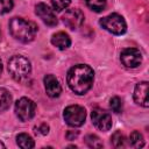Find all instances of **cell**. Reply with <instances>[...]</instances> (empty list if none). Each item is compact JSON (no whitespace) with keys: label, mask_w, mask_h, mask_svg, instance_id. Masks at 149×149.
I'll return each instance as SVG.
<instances>
[{"label":"cell","mask_w":149,"mask_h":149,"mask_svg":"<svg viewBox=\"0 0 149 149\" xmlns=\"http://www.w3.org/2000/svg\"><path fill=\"white\" fill-rule=\"evenodd\" d=\"M94 72L86 64H77L68 72V85L77 94H85L93 84Z\"/></svg>","instance_id":"cell-1"},{"label":"cell","mask_w":149,"mask_h":149,"mask_svg":"<svg viewBox=\"0 0 149 149\" xmlns=\"http://www.w3.org/2000/svg\"><path fill=\"white\" fill-rule=\"evenodd\" d=\"M9 30L13 37L23 43H28L35 38L37 28L31 21L22 17H13L9 21Z\"/></svg>","instance_id":"cell-2"},{"label":"cell","mask_w":149,"mask_h":149,"mask_svg":"<svg viewBox=\"0 0 149 149\" xmlns=\"http://www.w3.org/2000/svg\"><path fill=\"white\" fill-rule=\"evenodd\" d=\"M8 71L15 80H23L30 74V62L23 56H13L8 61Z\"/></svg>","instance_id":"cell-3"},{"label":"cell","mask_w":149,"mask_h":149,"mask_svg":"<svg viewBox=\"0 0 149 149\" xmlns=\"http://www.w3.org/2000/svg\"><path fill=\"white\" fill-rule=\"evenodd\" d=\"M100 24L102 26L104 29H106L107 31H109L114 35H121V34L126 33V30H127V24H126L125 19L116 13H112V14L102 17L100 20Z\"/></svg>","instance_id":"cell-4"},{"label":"cell","mask_w":149,"mask_h":149,"mask_svg":"<svg viewBox=\"0 0 149 149\" xmlns=\"http://www.w3.org/2000/svg\"><path fill=\"white\" fill-rule=\"evenodd\" d=\"M64 120L71 127H80L86 119V111L79 105H71L64 109Z\"/></svg>","instance_id":"cell-5"},{"label":"cell","mask_w":149,"mask_h":149,"mask_svg":"<svg viewBox=\"0 0 149 149\" xmlns=\"http://www.w3.org/2000/svg\"><path fill=\"white\" fill-rule=\"evenodd\" d=\"M36 105L31 99L21 98L15 102V113L21 121H28L35 115Z\"/></svg>","instance_id":"cell-6"},{"label":"cell","mask_w":149,"mask_h":149,"mask_svg":"<svg viewBox=\"0 0 149 149\" xmlns=\"http://www.w3.org/2000/svg\"><path fill=\"white\" fill-rule=\"evenodd\" d=\"M91 119L93 125L102 132H107L112 127V116L108 112L101 109V108H94L91 114Z\"/></svg>","instance_id":"cell-7"},{"label":"cell","mask_w":149,"mask_h":149,"mask_svg":"<svg viewBox=\"0 0 149 149\" xmlns=\"http://www.w3.org/2000/svg\"><path fill=\"white\" fill-rule=\"evenodd\" d=\"M120 59L126 68H137L142 62V55L135 48H127L121 51Z\"/></svg>","instance_id":"cell-8"},{"label":"cell","mask_w":149,"mask_h":149,"mask_svg":"<svg viewBox=\"0 0 149 149\" xmlns=\"http://www.w3.org/2000/svg\"><path fill=\"white\" fill-rule=\"evenodd\" d=\"M63 22L68 28L76 30L81 27V24L84 22V14L81 10H79L77 8L68 9L65 12V14L63 15Z\"/></svg>","instance_id":"cell-9"},{"label":"cell","mask_w":149,"mask_h":149,"mask_svg":"<svg viewBox=\"0 0 149 149\" xmlns=\"http://www.w3.org/2000/svg\"><path fill=\"white\" fill-rule=\"evenodd\" d=\"M36 14L38 15V17L48 26L52 27V26H56L57 24V17L54 13V10L45 3L41 2V3H37L36 5Z\"/></svg>","instance_id":"cell-10"},{"label":"cell","mask_w":149,"mask_h":149,"mask_svg":"<svg viewBox=\"0 0 149 149\" xmlns=\"http://www.w3.org/2000/svg\"><path fill=\"white\" fill-rule=\"evenodd\" d=\"M148 88L149 85L147 81H141L136 84L135 90H134V100L137 105L142 107H148L149 101H148Z\"/></svg>","instance_id":"cell-11"},{"label":"cell","mask_w":149,"mask_h":149,"mask_svg":"<svg viewBox=\"0 0 149 149\" xmlns=\"http://www.w3.org/2000/svg\"><path fill=\"white\" fill-rule=\"evenodd\" d=\"M44 87L47 94L51 98H57L62 92V87L58 79L52 74H47L44 77Z\"/></svg>","instance_id":"cell-12"},{"label":"cell","mask_w":149,"mask_h":149,"mask_svg":"<svg viewBox=\"0 0 149 149\" xmlns=\"http://www.w3.org/2000/svg\"><path fill=\"white\" fill-rule=\"evenodd\" d=\"M51 43H52L56 48H58V49H61V50H64V49H68V48L70 47L71 40H70V37H69L68 34H65V33H63V31H58V33H56V34L52 35V37H51Z\"/></svg>","instance_id":"cell-13"},{"label":"cell","mask_w":149,"mask_h":149,"mask_svg":"<svg viewBox=\"0 0 149 149\" xmlns=\"http://www.w3.org/2000/svg\"><path fill=\"white\" fill-rule=\"evenodd\" d=\"M16 143L22 149H30V148L35 147V142L31 139V136L28 135V134H24V133L19 134L16 136Z\"/></svg>","instance_id":"cell-14"},{"label":"cell","mask_w":149,"mask_h":149,"mask_svg":"<svg viewBox=\"0 0 149 149\" xmlns=\"http://www.w3.org/2000/svg\"><path fill=\"white\" fill-rule=\"evenodd\" d=\"M10 104H12V95L6 88L0 87V112L8 109Z\"/></svg>","instance_id":"cell-15"},{"label":"cell","mask_w":149,"mask_h":149,"mask_svg":"<svg viewBox=\"0 0 149 149\" xmlns=\"http://www.w3.org/2000/svg\"><path fill=\"white\" fill-rule=\"evenodd\" d=\"M129 144L133 147V148H141L144 146V140H143V136L140 132H133L129 136Z\"/></svg>","instance_id":"cell-16"},{"label":"cell","mask_w":149,"mask_h":149,"mask_svg":"<svg viewBox=\"0 0 149 149\" xmlns=\"http://www.w3.org/2000/svg\"><path fill=\"white\" fill-rule=\"evenodd\" d=\"M111 142H112V144H113L115 148H122V147L126 146V137H125V135H123L121 132L116 130V132L112 135Z\"/></svg>","instance_id":"cell-17"},{"label":"cell","mask_w":149,"mask_h":149,"mask_svg":"<svg viewBox=\"0 0 149 149\" xmlns=\"http://www.w3.org/2000/svg\"><path fill=\"white\" fill-rule=\"evenodd\" d=\"M85 143L90 147V148H93V149H99V148H102V142L101 140L94 135V134H90L85 137Z\"/></svg>","instance_id":"cell-18"},{"label":"cell","mask_w":149,"mask_h":149,"mask_svg":"<svg viewBox=\"0 0 149 149\" xmlns=\"http://www.w3.org/2000/svg\"><path fill=\"white\" fill-rule=\"evenodd\" d=\"M85 1L86 5L94 12H101L106 6V0H85Z\"/></svg>","instance_id":"cell-19"},{"label":"cell","mask_w":149,"mask_h":149,"mask_svg":"<svg viewBox=\"0 0 149 149\" xmlns=\"http://www.w3.org/2000/svg\"><path fill=\"white\" fill-rule=\"evenodd\" d=\"M109 107L114 113H121L122 112V101L119 97H113L109 100Z\"/></svg>","instance_id":"cell-20"},{"label":"cell","mask_w":149,"mask_h":149,"mask_svg":"<svg viewBox=\"0 0 149 149\" xmlns=\"http://www.w3.org/2000/svg\"><path fill=\"white\" fill-rule=\"evenodd\" d=\"M70 2H71V0H51L54 9L57 10V12H61V10L65 9L70 5Z\"/></svg>","instance_id":"cell-21"},{"label":"cell","mask_w":149,"mask_h":149,"mask_svg":"<svg viewBox=\"0 0 149 149\" xmlns=\"http://www.w3.org/2000/svg\"><path fill=\"white\" fill-rule=\"evenodd\" d=\"M13 0H0V14H6L13 8Z\"/></svg>","instance_id":"cell-22"},{"label":"cell","mask_w":149,"mask_h":149,"mask_svg":"<svg viewBox=\"0 0 149 149\" xmlns=\"http://www.w3.org/2000/svg\"><path fill=\"white\" fill-rule=\"evenodd\" d=\"M35 132H36V134L47 135L48 132H49V126L45 125V123H42V125H40L38 127H35Z\"/></svg>","instance_id":"cell-23"},{"label":"cell","mask_w":149,"mask_h":149,"mask_svg":"<svg viewBox=\"0 0 149 149\" xmlns=\"http://www.w3.org/2000/svg\"><path fill=\"white\" fill-rule=\"evenodd\" d=\"M77 135H78V132H68L66 137L69 140H74V137H77Z\"/></svg>","instance_id":"cell-24"},{"label":"cell","mask_w":149,"mask_h":149,"mask_svg":"<svg viewBox=\"0 0 149 149\" xmlns=\"http://www.w3.org/2000/svg\"><path fill=\"white\" fill-rule=\"evenodd\" d=\"M0 148H5V144H3L1 141H0Z\"/></svg>","instance_id":"cell-25"},{"label":"cell","mask_w":149,"mask_h":149,"mask_svg":"<svg viewBox=\"0 0 149 149\" xmlns=\"http://www.w3.org/2000/svg\"><path fill=\"white\" fill-rule=\"evenodd\" d=\"M1 71H2V64H1V61H0V73H1Z\"/></svg>","instance_id":"cell-26"}]
</instances>
